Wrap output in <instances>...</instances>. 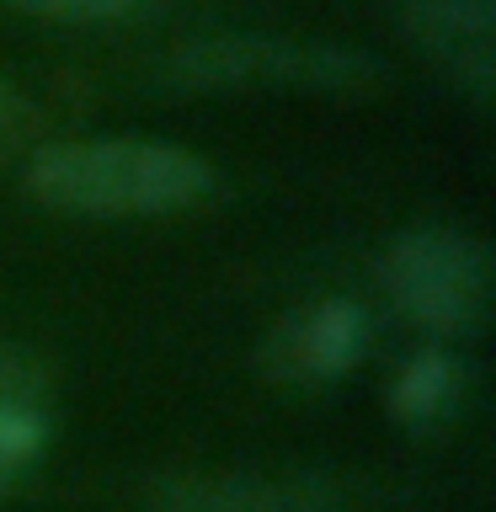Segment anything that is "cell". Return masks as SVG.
<instances>
[{"instance_id":"obj_1","label":"cell","mask_w":496,"mask_h":512,"mask_svg":"<svg viewBox=\"0 0 496 512\" xmlns=\"http://www.w3.org/2000/svg\"><path fill=\"white\" fill-rule=\"evenodd\" d=\"M22 187L70 219H155L214 192V166L160 139H64L32 150Z\"/></svg>"},{"instance_id":"obj_2","label":"cell","mask_w":496,"mask_h":512,"mask_svg":"<svg viewBox=\"0 0 496 512\" xmlns=\"http://www.w3.org/2000/svg\"><path fill=\"white\" fill-rule=\"evenodd\" d=\"M384 64L347 43L304 38H192L166 59V80L182 91H315L363 96L384 86Z\"/></svg>"},{"instance_id":"obj_3","label":"cell","mask_w":496,"mask_h":512,"mask_svg":"<svg viewBox=\"0 0 496 512\" xmlns=\"http://www.w3.org/2000/svg\"><path fill=\"white\" fill-rule=\"evenodd\" d=\"M379 288L406 320L438 336H464L486 320L491 256L475 235L448 224L400 230L379 256Z\"/></svg>"},{"instance_id":"obj_4","label":"cell","mask_w":496,"mask_h":512,"mask_svg":"<svg viewBox=\"0 0 496 512\" xmlns=\"http://www.w3.org/2000/svg\"><path fill=\"white\" fill-rule=\"evenodd\" d=\"M400 27L438 70L486 102L496 86V0H400Z\"/></svg>"},{"instance_id":"obj_5","label":"cell","mask_w":496,"mask_h":512,"mask_svg":"<svg viewBox=\"0 0 496 512\" xmlns=\"http://www.w3.org/2000/svg\"><path fill=\"white\" fill-rule=\"evenodd\" d=\"M368 352V315L352 299H315L294 310L267 336V374L288 384H326L342 379Z\"/></svg>"},{"instance_id":"obj_6","label":"cell","mask_w":496,"mask_h":512,"mask_svg":"<svg viewBox=\"0 0 496 512\" xmlns=\"http://www.w3.org/2000/svg\"><path fill=\"white\" fill-rule=\"evenodd\" d=\"M336 502L320 475H160L150 486V512H326Z\"/></svg>"},{"instance_id":"obj_7","label":"cell","mask_w":496,"mask_h":512,"mask_svg":"<svg viewBox=\"0 0 496 512\" xmlns=\"http://www.w3.org/2000/svg\"><path fill=\"white\" fill-rule=\"evenodd\" d=\"M48 443V384L38 363L0 352V496L38 464Z\"/></svg>"},{"instance_id":"obj_8","label":"cell","mask_w":496,"mask_h":512,"mask_svg":"<svg viewBox=\"0 0 496 512\" xmlns=\"http://www.w3.org/2000/svg\"><path fill=\"white\" fill-rule=\"evenodd\" d=\"M464 390H470V363L454 347H422L416 358H406V368L390 384V411L400 427L427 432L443 427L459 411Z\"/></svg>"},{"instance_id":"obj_9","label":"cell","mask_w":496,"mask_h":512,"mask_svg":"<svg viewBox=\"0 0 496 512\" xmlns=\"http://www.w3.org/2000/svg\"><path fill=\"white\" fill-rule=\"evenodd\" d=\"M6 6L48 16V22H112V16H128L139 0H6Z\"/></svg>"},{"instance_id":"obj_10","label":"cell","mask_w":496,"mask_h":512,"mask_svg":"<svg viewBox=\"0 0 496 512\" xmlns=\"http://www.w3.org/2000/svg\"><path fill=\"white\" fill-rule=\"evenodd\" d=\"M32 118V107H27V96L11 86L6 75H0V134H16V128H22Z\"/></svg>"}]
</instances>
